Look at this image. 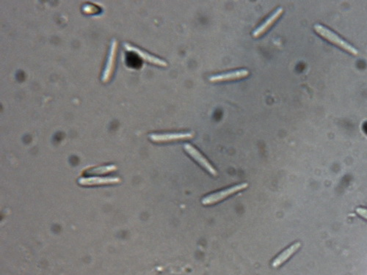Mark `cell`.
<instances>
[{
    "label": "cell",
    "mask_w": 367,
    "mask_h": 275,
    "mask_svg": "<svg viewBox=\"0 0 367 275\" xmlns=\"http://www.w3.org/2000/svg\"><path fill=\"white\" fill-rule=\"evenodd\" d=\"M314 29L320 36L323 37L325 39L328 40L329 42L332 43V44L336 45V46L340 47L341 49H344L346 52H349V53L353 54V55H358V52L355 48L353 46H351L348 43L344 41V40L341 39L340 37L335 34L333 32L331 31L329 29L326 28V27H323V25H316L314 27Z\"/></svg>",
    "instance_id": "6da1fadb"
},
{
    "label": "cell",
    "mask_w": 367,
    "mask_h": 275,
    "mask_svg": "<svg viewBox=\"0 0 367 275\" xmlns=\"http://www.w3.org/2000/svg\"><path fill=\"white\" fill-rule=\"evenodd\" d=\"M248 187V184L243 183L236 185V186L230 187V188L227 189V190H223V191L218 192V193H214V194L210 195L209 196L205 197L202 200V204L203 205L216 204V203L225 199L227 197L232 196V195L235 194L237 192L244 190V189L247 188Z\"/></svg>",
    "instance_id": "7a4b0ae2"
},
{
    "label": "cell",
    "mask_w": 367,
    "mask_h": 275,
    "mask_svg": "<svg viewBox=\"0 0 367 275\" xmlns=\"http://www.w3.org/2000/svg\"><path fill=\"white\" fill-rule=\"evenodd\" d=\"M184 148L195 161L199 163L200 165H201L203 168L206 169L211 175H214V176H216L217 175V171L210 164L209 161L204 156H202L201 153L198 150L195 149L192 145H190V144L186 143L184 145Z\"/></svg>",
    "instance_id": "3957f363"
},
{
    "label": "cell",
    "mask_w": 367,
    "mask_h": 275,
    "mask_svg": "<svg viewBox=\"0 0 367 275\" xmlns=\"http://www.w3.org/2000/svg\"><path fill=\"white\" fill-rule=\"evenodd\" d=\"M195 136L194 132L188 133H173V134H152L149 135V138L155 142H166L176 141V140H189Z\"/></svg>",
    "instance_id": "277c9868"
},
{
    "label": "cell",
    "mask_w": 367,
    "mask_h": 275,
    "mask_svg": "<svg viewBox=\"0 0 367 275\" xmlns=\"http://www.w3.org/2000/svg\"><path fill=\"white\" fill-rule=\"evenodd\" d=\"M121 181L118 177H81L78 180V183L82 186H95V185H113Z\"/></svg>",
    "instance_id": "5b68a950"
},
{
    "label": "cell",
    "mask_w": 367,
    "mask_h": 275,
    "mask_svg": "<svg viewBox=\"0 0 367 275\" xmlns=\"http://www.w3.org/2000/svg\"><path fill=\"white\" fill-rule=\"evenodd\" d=\"M125 49L126 50L130 51V52H134V53L138 54L141 58L143 60H146L151 63L155 64V65H159V66L166 67L168 65L166 62L164 60H161V59L158 58V57H155V56L151 55L150 54L147 53V52H144V51L141 50L138 48L135 47L132 45L128 44V43H124L123 44Z\"/></svg>",
    "instance_id": "8992f818"
},
{
    "label": "cell",
    "mask_w": 367,
    "mask_h": 275,
    "mask_svg": "<svg viewBox=\"0 0 367 275\" xmlns=\"http://www.w3.org/2000/svg\"><path fill=\"white\" fill-rule=\"evenodd\" d=\"M249 75V71L248 70H240L230 72V73H224V74L214 75L209 78V81L211 82H217V81H229L242 78L246 77Z\"/></svg>",
    "instance_id": "52a82bcc"
},
{
    "label": "cell",
    "mask_w": 367,
    "mask_h": 275,
    "mask_svg": "<svg viewBox=\"0 0 367 275\" xmlns=\"http://www.w3.org/2000/svg\"><path fill=\"white\" fill-rule=\"evenodd\" d=\"M117 42L116 41H113L112 42L111 46H110V52H109L108 60H107V64L105 71H104L103 76H102V81H106L110 79L112 73H113L114 68V62L115 60V54H116Z\"/></svg>",
    "instance_id": "ba28073f"
},
{
    "label": "cell",
    "mask_w": 367,
    "mask_h": 275,
    "mask_svg": "<svg viewBox=\"0 0 367 275\" xmlns=\"http://www.w3.org/2000/svg\"><path fill=\"white\" fill-rule=\"evenodd\" d=\"M282 14H283V9H278L277 10V11L272 14L271 17H269V19H267L264 23H263L260 27H258V28L255 30L254 33H253V36H254V38H258V37L261 36L262 35L264 34V33H265V32L267 31V30H268V29L270 28V27H271L278 19H279V17L281 16Z\"/></svg>",
    "instance_id": "9c48e42d"
},
{
    "label": "cell",
    "mask_w": 367,
    "mask_h": 275,
    "mask_svg": "<svg viewBox=\"0 0 367 275\" xmlns=\"http://www.w3.org/2000/svg\"><path fill=\"white\" fill-rule=\"evenodd\" d=\"M301 244L300 242L296 243V244H292L291 247H288L286 250L283 251L281 254H280L273 262L272 263V267L274 268H277V267L280 266V265L283 264L285 261L288 260L291 255H294L296 252L301 247Z\"/></svg>",
    "instance_id": "30bf717a"
},
{
    "label": "cell",
    "mask_w": 367,
    "mask_h": 275,
    "mask_svg": "<svg viewBox=\"0 0 367 275\" xmlns=\"http://www.w3.org/2000/svg\"><path fill=\"white\" fill-rule=\"evenodd\" d=\"M117 169V167L113 164H110V165L107 166H102V167H96L88 172V173L93 174H104L107 173V172H112V171L115 170Z\"/></svg>",
    "instance_id": "8fae6325"
},
{
    "label": "cell",
    "mask_w": 367,
    "mask_h": 275,
    "mask_svg": "<svg viewBox=\"0 0 367 275\" xmlns=\"http://www.w3.org/2000/svg\"><path fill=\"white\" fill-rule=\"evenodd\" d=\"M356 212L359 215L361 216L363 218L367 220V209H363V208H358L356 209Z\"/></svg>",
    "instance_id": "7c38bea8"
}]
</instances>
